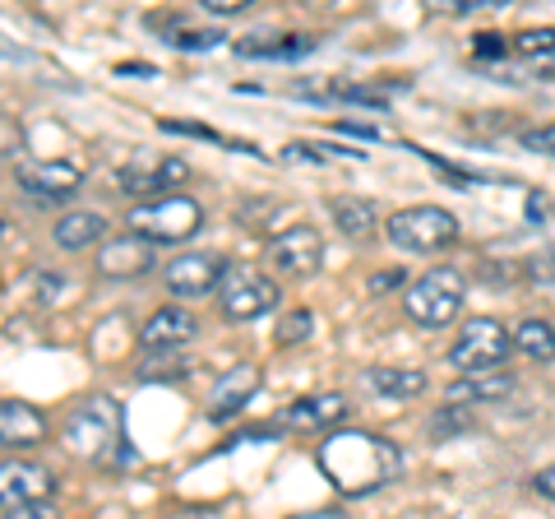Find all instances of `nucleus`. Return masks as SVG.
Masks as SVG:
<instances>
[{"label": "nucleus", "instance_id": "35", "mask_svg": "<svg viewBox=\"0 0 555 519\" xmlns=\"http://www.w3.org/2000/svg\"><path fill=\"white\" fill-rule=\"evenodd\" d=\"M403 283V269H389V274H375L371 279V292H385V288H398Z\"/></svg>", "mask_w": 555, "mask_h": 519}, {"label": "nucleus", "instance_id": "16", "mask_svg": "<svg viewBox=\"0 0 555 519\" xmlns=\"http://www.w3.org/2000/svg\"><path fill=\"white\" fill-rule=\"evenodd\" d=\"M255 390H259V371L255 367H232L228 376H218L214 390H208V418L214 422L236 418V413L255 400Z\"/></svg>", "mask_w": 555, "mask_h": 519}, {"label": "nucleus", "instance_id": "27", "mask_svg": "<svg viewBox=\"0 0 555 519\" xmlns=\"http://www.w3.org/2000/svg\"><path fill=\"white\" fill-rule=\"evenodd\" d=\"M528 279H532V283H542V288H555V246L537 251V255L528 260Z\"/></svg>", "mask_w": 555, "mask_h": 519}, {"label": "nucleus", "instance_id": "4", "mask_svg": "<svg viewBox=\"0 0 555 519\" xmlns=\"http://www.w3.org/2000/svg\"><path fill=\"white\" fill-rule=\"evenodd\" d=\"M463 298H467V279H463V274L449 269V265H436V269H426L422 279L408 288L403 311H408L412 325H422V330H444V325L459 320Z\"/></svg>", "mask_w": 555, "mask_h": 519}, {"label": "nucleus", "instance_id": "29", "mask_svg": "<svg viewBox=\"0 0 555 519\" xmlns=\"http://www.w3.org/2000/svg\"><path fill=\"white\" fill-rule=\"evenodd\" d=\"M518 144L532 149V153H546V159H555V121H551V126L524 130V135H518Z\"/></svg>", "mask_w": 555, "mask_h": 519}, {"label": "nucleus", "instance_id": "25", "mask_svg": "<svg viewBox=\"0 0 555 519\" xmlns=\"http://www.w3.org/2000/svg\"><path fill=\"white\" fill-rule=\"evenodd\" d=\"M153 28H163V38L181 51H208V47L222 42L218 28H190L185 20H153Z\"/></svg>", "mask_w": 555, "mask_h": 519}, {"label": "nucleus", "instance_id": "30", "mask_svg": "<svg viewBox=\"0 0 555 519\" xmlns=\"http://www.w3.org/2000/svg\"><path fill=\"white\" fill-rule=\"evenodd\" d=\"M473 51H477V61H491V56L505 61V56H509V42H505V38H495V33H481Z\"/></svg>", "mask_w": 555, "mask_h": 519}, {"label": "nucleus", "instance_id": "17", "mask_svg": "<svg viewBox=\"0 0 555 519\" xmlns=\"http://www.w3.org/2000/svg\"><path fill=\"white\" fill-rule=\"evenodd\" d=\"M47 418L24 400H5L0 404V445H38L47 441Z\"/></svg>", "mask_w": 555, "mask_h": 519}, {"label": "nucleus", "instance_id": "19", "mask_svg": "<svg viewBox=\"0 0 555 519\" xmlns=\"http://www.w3.org/2000/svg\"><path fill=\"white\" fill-rule=\"evenodd\" d=\"M509 390H514V376L509 371H481V376L454 380V385L444 390V400L449 404H495V400H505Z\"/></svg>", "mask_w": 555, "mask_h": 519}, {"label": "nucleus", "instance_id": "11", "mask_svg": "<svg viewBox=\"0 0 555 519\" xmlns=\"http://www.w3.org/2000/svg\"><path fill=\"white\" fill-rule=\"evenodd\" d=\"M190 177L181 159H153V153H134V159L116 172V181L126 195H149V190H171Z\"/></svg>", "mask_w": 555, "mask_h": 519}, {"label": "nucleus", "instance_id": "24", "mask_svg": "<svg viewBox=\"0 0 555 519\" xmlns=\"http://www.w3.org/2000/svg\"><path fill=\"white\" fill-rule=\"evenodd\" d=\"M514 353H524L532 362H555V325L542 316H528L518 320L514 330Z\"/></svg>", "mask_w": 555, "mask_h": 519}, {"label": "nucleus", "instance_id": "32", "mask_svg": "<svg viewBox=\"0 0 555 519\" xmlns=\"http://www.w3.org/2000/svg\"><path fill=\"white\" fill-rule=\"evenodd\" d=\"M204 14H218V20H232V14L250 10V0H199Z\"/></svg>", "mask_w": 555, "mask_h": 519}, {"label": "nucleus", "instance_id": "5", "mask_svg": "<svg viewBox=\"0 0 555 519\" xmlns=\"http://www.w3.org/2000/svg\"><path fill=\"white\" fill-rule=\"evenodd\" d=\"M514 353V330L495 316H473L463 320L459 339L449 343V367L463 376H481V371H505V362Z\"/></svg>", "mask_w": 555, "mask_h": 519}, {"label": "nucleus", "instance_id": "37", "mask_svg": "<svg viewBox=\"0 0 555 519\" xmlns=\"http://www.w3.org/2000/svg\"><path fill=\"white\" fill-rule=\"evenodd\" d=\"M551 79H555V75H551Z\"/></svg>", "mask_w": 555, "mask_h": 519}, {"label": "nucleus", "instance_id": "34", "mask_svg": "<svg viewBox=\"0 0 555 519\" xmlns=\"http://www.w3.org/2000/svg\"><path fill=\"white\" fill-rule=\"evenodd\" d=\"M532 492L546 496V501H555V464H546V469L532 473Z\"/></svg>", "mask_w": 555, "mask_h": 519}, {"label": "nucleus", "instance_id": "9", "mask_svg": "<svg viewBox=\"0 0 555 519\" xmlns=\"http://www.w3.org/2000/svg\"><path fill=\"white\" fill-rule=\"evenodd\" d=\"M320 260H324V237H320V228H310V223H297V228L278 232L273 246H269V265L278 274H292V279L315 274Z\"/></svg>", "mask_w": 555, "mask_h": 519}, {"label": "nucleus", "instance_id": "8", "mask_svg": "<svg viewBox=\"0 0 555 519\" xmlns=\"http://www.w3.org/2000/svg\"><path fill=\"white\" fill-rule=\"evenodd\" d=\"M56 496V473L38 459H0V515Z\"/></svg>", "mask_w": 555, "mask_h": 519}, {"label": "nucleus", "instance_id": "10", "mask_svg": "<svg viewBox=\"0 0 555 519\" xmlns=\"http://www.w3.org/2000/svg\"><path fill=\"white\" fill-rule=\"evenodd\" d=\"M228 279V260L214 251H185L177 260H167V288L177 298H204Z\"/></svg>", "mask_w": 555, "mask_h": 519}, {"label": "nucleus", "instance_id": "22", "mask_svg": "<svg viewBox=\"0 0 555 519\" xmlns=\"http://www.w3.org/2000/svg\"><path fill=\"white\" fill-rule=\"evenodd\" d=\"M509 51L524 65H537L546 79L555 75V24H546V28H528V33H518V38L509 42Z\"/></svg>", "mask_w": 555, "mask_h": 519}, {"label": "nucleus", "instance_id": "7", "mask_svg": "<svg viewBox=\"0 0 555 519\" xmlns=\"http://www.w3.org/2000/svg\"><path fill=\"white\" fill-rule=\"evenodd\" d=\"M278 302H283V292H278L273 279L255 269H232L228 283H222V316L246 325V320H259V316H273Z\"/></svg>", "mask_w": 555, "mask_h": 519}, {"label": "nucleus", "instance_id": "3", "mask_svg": "<svg viewBox=\"0 0 555 519\" xmlns=\"http://www.w3.org/2000/svg\"><path fill=\"white\" fill-rule=\"evenodd\" d=\"M385 237L408 255H440L459 246V218L444 204H408V210L389 214Z\"/></svg>", "mask_w": 555, "mask_h": 519}, {"label": "nucleus", "instance_id": "23", "mask_svg": "<svg viewBox=\"0 0 555 519\" xmlns=\"http://www.w3.org/2000/svg\"><path fill=\"white\" fill-rule=\"evenodd\" d=\"M328 214H334V223H338L347 237H371L375 228H385V223H379V210H375L371 200H361V195L334 200V204H328Z\"/></svg>", "mask_w": 555, "mask_h": 519}, {"label": "nucleus", "instance_id": "21", "mask_svg": "<svg viewBox=\"0 0 555 519\" xmlns=\"http://www.w3.org/2000/svg\"><path fill=\"white\" fill-rule=\"evenodd\" d=\"M361 380L375 394H389V400H416L426 390V371H412V367H371Z\"/></svg>", "mask_w": 555, "mask_h": 519}, {"label": "nucleus", "instance_id": "20", "mask_svg": "<svg viewBox=\"0 0 555 519\" xmlns=\"http://www.w3.org/2000/svg\"><path fill=\"white\" fill-rule=\"evenodd\" d=\"M102 237H107V218L93 214V210H75V214L56 218V246L61 251H89Z\"/></svg>", "mask_w": 555, "mask_h": 519}, {"label": "nucleus", "instance_id": "13", "mask_svg": "<svg viewBox=\"0 0 555 519\" xmlns=\"http://www.w3.org/2000/svg\"><path fill=\"white\" fill-rule=\"evenodd\" d=\"M347 418V400L338 390H324V394H306V400L287 404L283 413V427L287 431H301V436H310V431H338Z\"/></svg>", "mask_w": 555, "mask_h": 519}, {"label": "nucleus", "instance_id": "2", "mask_svg": "<svg viewBox=\"0 0 555 519\" xmlns=\"http://www.w3.org/2000/svg\"><path fill=\"white\" fill-rule=\"evenodd\" d=\"M65 445L93 464H112V450H120V464L134 459V445H126V427H120V404L107 394H93L65 418Z\"/></svg>", "mask_w": 555, "mask_h": 519}, {"label": "nucleus", "instance_id": "14", "mask_svg": "<svg viewBox=\"0 0 555 519\" xmlns=\"http://www.w3.org/2000/svg\"><path fill=\"white\" fill-rule=\"evenodd\" d=\"M83 172L65 159H51V163H24L20 167V186L28 190L33 200H69L79 190Z\"/></svg>", "mask_w": 555, "mask_h": 519}, {"label": "nucleus", "instance_id": "31", "mask_svg": "<svg viewBox=\"0 0 555 519\" xmlns=\"http://www.w3.org/2000/svg\"><path fill=\"white\" fill-rule=\"evenodd\" d=\"M0 519H61V510L51 501H38V506H20V510H5Z\"/></svg>", "mask_w": 555, "mask_h": 519}, {"label": "nucleus", "instance_id": "36", "mask_svg": "<svg viewBox=\"0 0 555 519\" xmlns=\"http://www.w3.org/2000/svg\"><path fill=\"white\" fill-rule=\"evenodd\" d=\"M287 519H347L343 510H306V515H287Z\"/></svg>", "mask_w": 555, "mask_h": 519}, {"label": "nucleus", "instance_id": "18", "mask_svg": "<svg viewBox=\"0 0 555 519\" xmlns=\"http://www.w3.org/2000/svg\"><path fill=\"white\" fill-rule=\"evenodd\" d=\"M320 47V38L310 33H287V38H241L236 42V56H250V61H301Z\"/></svg>", "mask_w": 555, "mask_h": 519}, {"label": "nucleus", "instance_id": "26", "mask_svg": "<svg viewBox=\"0 0 555 519\" xmlns=\"http://www.w3.org/2000/svg\"><path fill=\"white\" fill-rule=\"evenodd\" d=\"M310 330H315V316H310V311H287V316H278V343H283V349L310 339Z\"/></svg>", "mask_w": 555, "mask_h": 519}, {"label": "nucleus", "instance_id": "1", "mask_svg": "<svg viewBox=\"0 0 555 519\" xmlns=\"http://www.w3.org/2000/svg\"><path fill=\"white\" fill-rule=\"evenodd\" d=\"M315 464L324 482L343 496H371L379 488L403 473V450L393 441L375 436V431H357V427H338L328 431L315 450Z\"/></svg>", "mask_w": 555, "mask_h": 519}, {"label": "nucleus", "instance_id": "28", "mask_svg": "<svg viewBox=\"0 0 555 519\" xmlns=\"http://www.w3.org/2000/svg\"><path fill=\"white\" fill-rule=\"evenodd\" d=\"M20 153H24V130H20V121L0 116V159H20Z\"/></svg>", "mask_w": 555, "mask_h": 519}, {"label": "nucleus", "instance_id": "33", "mask_svg": "<svg viewBox=\"0 0 555 519\" xmlns=\"http://www.w3.org/2000/svg\"><path fill=\"white\" fill-rule=\"evenodd\" d=\"M528 218L532 223H551L555 218V204L542 195V190H532V195H528Z\"/></svg>", "mask_w": 555, "mask_h": 519}, {"label": "nucleus", "instance_id": "12", "mask_svg": "<svg viewBox=\"0 0 555 519\" xmlns=\"http://www.w3.org/2000/svg\"><path fill=\"white\" fill-rule=\"evenodd\" d=\"M195 334H199V320L190 316L185 306H163V311H153V316L144 320V330H139V349H149V353H177Z\"/></svg>", "mask_w": 555, "mask_h": 519}, {"label": "nucleus", "instance_id": "6", "mask_svg": "<svg viewBox=\"0 0 555 519\" xmlns=\"http://www.w3.org/2000/svg\"><path fill=\"white\" fill-rule=\"evenodd\" d=\"M204 228V204L190 195H158L130 210V232L144 237L149 246H181Z\"/></svg>", "mask_w": 555, "mask_h": 519}, {"label": "nucleus", "instance_id": "15", "mask_svg": "<svg viewBox=\"0 0 555 519\" xmlns=\"http://www.w3.org/2000/svg\"><path fill=\"white\" fill-rule=\"evenodd\" d=\"M158 260H153V246L144 237H112L107 246L98 251V274H107V279H139V274H149Z\"/></svg>", "mask_w": 555, "mask_h": 519}]
</instances>
